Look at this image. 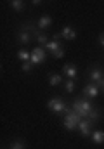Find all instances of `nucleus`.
Wrapping results in <instances>:
<instances>
[{
    "instance_id": "obj_1",
    "label": "nucleus",
    "mask_w": 104,
    "mask_h": 149,
    "mask_svg": "<svg viewBox=\"0 0 104 149\" xmlns=\"http://www.w3.org/2000/svg\"><path fill=\"white\" fill-rule=\"evenodd\" d=\"M80 121H82V118L73 111L71 114H66V116H64V120H63V127H64L66 130H69V132H73V130L78 128V123H80Z\"/></svg>"
},
{
    "instance_id": "obj_2",
    "label": "nucleus",
    "mask_w": 104,
    "mask_h": 149,
    "mask_svg": "<svg viewBox=\"0 0 104 149\" xmlns=\"http://www.w3.org/2000/svg\"><path fill=\"white\" fill-rule=\"evenodd\" d=\"M68 104L61 99V97H52L49 102H47V108L50 109L52 113H56V114H59V113H63L64 111V108H66Z\"/></svg>"
},
{
    "instance_id": "obj_3",
    "label": "nucleus",
    "mask_w": 104,
    "mask_h": 149,
    "mask_svg": "<svg viewBox=\"0 0 104 149\" xmlns=\"http://www.w3.org/2000/svg\"><path fill=\"white\" fill-rule=\"evenodd\" d=\"M45 57H47V50H45L43 47H36V49L31 50V63H33V64H40V63H43Z\"/></svg>"
},
{
    "instance_id": "obj_4",
    "label": "nucleus",
    "mask_w": 104,
    "mask_h": 149,
    "mask_svg": "<svg viewBox=\"0 0 104 149\" xmlns=\"http://www.w3.org/2000/svg\"><path fill=\"white\" fill-rule=\"evenodd\" d=\"M61 47H63V38H61V35L57 33V35H54V38L45 45V50H47V52H50V54H54V52H56V50H59Z\"/></svg>"
},
{
    "instance_id": "obj_5",
    "label": "nucleus",
    "mask_w": 104,
    "mask_h": 149,
    "mask_svg": "<svg viewBox=\"0 0 104 149\" xmlns=\"http://www.w3.org/2000/svg\"><path fill=\"white\" fill-rule=\"evenodd\" d=\"M83 95L87 97V99H96L97 95H99V85L97 83H87L85 87H83Z\"/></svg>"
},
{
    "instance_id": "obj_6",
    "label": "nucleus",
    "mask_w": 104,
    "mask_h": 149,
    "mask_svg": "<svg viewBox=\"0 0 104 149\" xmlns=\"http://www.w3.org/2000/svg\"><path fill=\"white\" fill-rule=\"evenodd\" d=\"M92 125H94V123H92L90 120H82V121L78 123V128H76V130H78L83 137H90L92 132H94V130H92Z\"/></svg>"
},
{
    "instance_id": "obj_7",
    "label": "nucleus",
    "mask_w": 104,
    "mask_h": 149,
    "mask_svg": "<svg viewBox=\"0 0 104 149\" xmlns=\"http://www.w3.org/2000/svg\"><path fill=\"white\" fill-rule=\"evenodd\" d=\"M63 74L68 78V80H75L78 76V68L75 64H64L63 66Z\"/></svg>"
},
{
    "instance_id": "obj_8",
    "label": "nucleus",
    "mask_w": 104,
    "mask_h": 149,
    "mask_svg": "<svg viewBox=\"0 0 104 149\" xmlns=\"http://www.w3.org/2000/svg\"><path fill=\"white\" fill-rule=\"evenodd\" d=\"M50 26H52V17H50L49 14L42 16V17L36 21V28H38L40 31H43V30H47V28H50Z\"/></svg>"
},
{
    "instance_id": "obj_9",
    "label": "nucleus",
    "mask_w": 104,
    "mask_h": 149,
    "mask_svg": "<svg viewBox=\"0 0 104 149\" xmlns=\"http://www.w3.org/2000/svg\"><path fill=\"white\" fill-rule=\"evenodd\" d=\"M104 78V71L101 68H92V71H90V80H92V83H101Z\"/></svg>"
},
{
    "instance_id": "obj_10",
    "label": "nucleus",
    "mask_w": 104,
    "mask_h": 149,
    "mask_svg": "<svg viewBox=\"0 0 104 149\" xmlns=\"http://www.w3.org/2000/svg\"><path fill=\"white\" fill-rule=\"evenodd\" d=\"M59 35H61L63 40H75V38H76V31H75L71 26H64Z\"/></svg>"
},
{
    "instance_id": "obj_11",
    "label": "nucleus",
    "mask_w": 104,
    "mask_h": 149,
    "mask_svg": "<svg viewBox=\"0 0 104 149\" xmlns=\"http://www.w3.org/2000/svg\"><path fill=\"white\" fill-rule=\"evenodd\" d=\"M17 42H19V43H23V45L30 43V42H31V33H30V31L21 30V31L17 33Z\"/></svg>"
},
{
    "instance_id": "obj_12",
    "label": "nucleus",
    "mask_w": 104,
    "mask_h": 149,
    "mask_svg": "<svg viewBox=\"0 0 104 149\" xmlns=\"http://www.w3.org/2000/svg\"><path fill=\"white\" fill-rule=\"evenodd\" d=\"M90 139H92L94 144H103L104 142V132L103 130H94L92 135H90Z\"/></svg>"
},
{
    "instance_id": "obj_13",
    "label": "nucleus",
    "mask_w": 104,
    "mask_h": 149,
    "mask_svg": "<svg viewBox=\"0 0 104 149\" xmlns=\"http://www.w3.org/2000/svg\"><path fill=\"white\" fill-rule=\"evenodd\" d=\"M17 57H19L23 63H28V61H31V52L26 50V49H19V50H17Z\"/></svg>"
},
{
    "instance_id": "obj_14",
    "label": "nucleus",
    "mask_w": 104,
    "mask_h": 149,
    "mask_svg": "<svg viewBox=\"0 0 104 149\" xmlns=\"http://www.w3.org/2000/svg\"><path fill=\"white\" fill-rule=\"evenodd\" d=\"M80 101H82V109H83V111L90 113L94 108H96V106L92 104V99H87V97H83V99H80Z\"/></svg>"
},
{
    "instance_id": "obj_15",
    "label": "nucleus",
    "mask_w": 104,
    "mask_h": 149,
    "mask_svg": "<svg viewBox=\"0 0 104 149\" xmlns=\"http://www.w3.org/2000/svg\"><path fill=\"white\" fill-rule=\"evenodd\" d=\"M61 81H63V76L57 73H52L49 76V83L52 85V87H57V85H61Z\"/></svg>"
},
{
    "instance_id": "obj_16",
    "label": "nucleus",
    "mask_w": 104,
    "mask_h": 149,
    "mask_svg": "<svg viewBox=\"0 0 104 149\" xmlns=\"http://www.w3.org/2000/svg\"><path fill=\"white\" fill-rule=\"evenodd\" d=\"M101 114H103V113L99 111V109H97V108H94V109H92V111L89 113V116H87V120H90V121H92V123H96V121H97V120H99V118H101Z\"/></svg>"
},
{
    "instance_id": "obj_17",
    "label": "nucleus",
    "mask_w": 104,
    "mask_h": 149,
    "mask_svg": "<svg viewBox=\"0 0 104 149\" xmlns=\"http://www.w3.org/2000/svg\"><path fill=\"white\" fill-rule=\"evenodd\" d=\"M10 7H12L16 12H23V10H24V2H21V0H12V2H10Z\"/></svg>"
},
{
    "instance_id": "obj_18",
    "label": "nucleus",
    "mask_w": 104,
    "mask_h": 149,
    "mask_svg": "<svg viewBox=\"0 0 104 149\" xmlns=\"http://www.w3.org/2000/svg\"><path fill=\"white\" fill-rule=\"evenodd\" d=\"M36 42H38V47H43V49H45V45L49 43V37H47L45 33H40V35L36 37Z\"/></svg>"
},
{
    "instance_id": "obj_19",
    "label": "nucleus",
    "mask_w": 104,
    "mask_h": 149,
    "mask_svg": "<svg viewBox=\"0 0 104 149\" xmlns=\"http://www.w3.org/2000/svg\"><path fill=\"white\" fill-rule=\"evenodd\" d=\"M64 90L69 92V94L75 90V80H66V81H64Z\"/></svg>"
},
{
    "instance_id": "obj_20",
    "label": "nucleus",
    "mask_w": 104,
    "mask_h": 149,
    "mask_svg": "<svg viewBox=\"0 0 104 149\" xmlns=\"http://www.w3.org/2000/svg\"><path fill=\"white\" fill-rule=\"evenodd\" d=\"M9 149H26V144H24L23 141H14Z\"/></svg>"
},
{
    "instance_id": "obj_21",
    "label": "nucleus",
    "mask_w": 104,
    "mask_h": 149,
    "mask_svg": "<svg viewBox=\"0 0 104 149\" xmlns=\"http://www.w3.org/2000/svg\"><path fill=\"white\" fill-rule=\"evenodd\" d=\"M33 63H31V61H28V63H23V66H21V70H23V71H24V73H30V71H31V70H33Z\"/></svg>"
},
{
    "instance_id": "obj_22",
    "label": "nucleus",
    "mask_w": 104,
    "mask_h": 149,
    "mask_svg": "<svg viewBox=\"0 0 104 149\" xmlns=\"http://www.w3.org/2000/svg\"><path fill=\"white\" fill-rule=\"evenodd\" d=\"M52 57H56V59H63V57H64V49L61 47L59 50H56V52L52 54Z\"/></svg>"
},
{
    "instance_id": "obj_23",
    "label": "nucleus",
    "mask_w": 104,
    "mask_h": 149,
    "mask_svg": "<svg viewBox=\"0 0 104 149\" xmlns=\"http://www.w3.org/2000/svg\"><path fill=\"white\" fill-rule=\"evenodd\" d=\"M99 43L104 47V33H101V35H99Z\"/></svg>"
},
{
    "instance_id": "obj_24",
    "label": "nucleus",
    "mask_w": 104,
    "mask_h": 149,
    "mask_svg": "<svg viewBox=\"0 0 104 149\" xmlns=\"http://www.w3.org/2000/svg\"><path fill=\"white\" fill-rule=\"evenodd\" d=\"M99 85H101V87H103V90H104V78H103V81H101V83H99Z\"/></svg>"
},
{
    "instance_id": "obj_25",
    "label": "nucleus",
    "mask_w": 104,
    "mask_h": 149,
    "mask_svg": "<svg viewBox=\"0 0 104 149\" xmlns=\"http://www.w3.org/2000/svg\"><path fill=\"white\" fill-rule=\"evenodd\" d=\"M103 92H104V90H103Z\"/></svg>"
}]
</instances>
